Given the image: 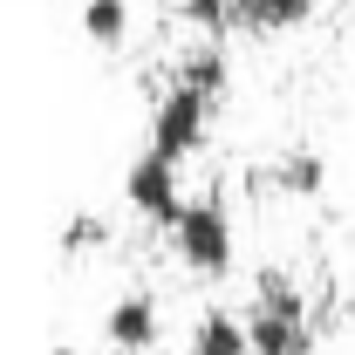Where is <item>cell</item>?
Returning <instances> with one entry per match:
<instances>
[{
	"label": "cell",
	"instance_id": "obj_11",
	"mask_svg": "<svg viewBox=\"0 0 355 355\" xmlns=\"http://www.w3.org/2000/svg\"><path fill=\"white\" fill-rule=\"evenodd\" d=\"M83 28L96 35V42H123V35H130V7H123V0H89Z\"/></svg>",
	"mask_w": 355,
	"mask_h": 355
},
{
	"label": "cell",
	"instance_id": "obj_3",
	"mask_svg": "<svg viewBox=\"0 0 355 355\" xmlns=\"http://www.w3.org/2000/svg\"><path fill=\"white\" fill-rule=\"evenodd\" d=\"M123 191H130L137 212H144V219H157V225H178V212L191 205V198L178 191V164H171V157H157V150L130 157V171H123Z\"/></svg>",
	"mask_w": 355,
	"mask_h": 355
},
{
	"label": "cell",
	"instance_id": "obj_12",
	"mask_svg": "<svg viewBox=\"0 0 355 355\" xmlns=\"http://www.w3.org/2000/svg\"><path fill=\"white\" fill-rule=\"evenodd\" d=\"M184 21H198V28H239V0H184Z\"/></svg>",
	"mask_w": 355,
	"mask_h": 355
},
{
	"label": "cell",
	"instance_id": "obj_8",
	"mask_svg": "<svg viewBox=\"0 0 355 355\" xmlns=\"http://www.w3.org/2000/svg\"><path fill=\"white\" fill-rule=\"evenodd\" d=\"M253 314H287V321H308V308H301V287H294L280 266H266L260 280H253Z\"/></svg>",
	"mask_w": 355,
	"mask_h": 355
},
{
	"label": "cell",
	"instance_id": "obj_1",
	"mask_svg": "<svg viewBox=\"0 0 355 355\" xmlns=\"http://www.w3.org/2000/svg\"><path fill=\"white\" fill-rule=\"evenodd\" d=\"M171 239H178V260H184V266L225 273V266H232V212H225V198H219V191L191 198V205L178 212Z\"/></svg>",
	"mask_w": 355,
	"mask_h": 355
},
{
	"label": "cell",
	"instance_id": "obj_7",
	"mask_svg": "<svg viewBox=\"0 0 355 355\" xmlns=\"http://www.w3.org/2000/svg\"><path fill=\"white\" fill-rule=\"evenodd\" d=\"M171 83L198 89V96H219V89L232 83V69H225V48H219V42H205V48H191V55H178V76H171Z\"/></svg>",
	"mask_w": 355,
	"mask_h": 355
},
{
	"label": "cell",
	"instance_id": "obj_2",
	"mask_svg": "<svg viewBox=\"0 0 355 355\" xmlns=\"http://www.w3.org/2000/svg\"><path fill=\"white\" fill-rule=\"evenodd\" d=\"M205 116H212V96L171 83V89H164V103L150 110V150L178 164L184 150H198V144H205Z\"/></svg>",
	"mask_w": 355,
	"mask_h": 355
},
{
	"label": "cell",
	"instance_id": "obj_13",
	"mask_svg": "<svg viewBox=\"0 0 355 355\" xmlns=\"http://www.w3.org/2000/svg\"><path fill=\"white\" fill-rule=\"evenodd\" d=\"M96 239H103V219H96V212H76V219L62 225V246H69V253H83V246H96Z\"/></svg>",
	"mask_w": 355,
	"mask_h": 355
},
{
	"label": "cell",
	"instance_id": "obj_5",
	"mask_svg": "<svg viewBox=\"0 0 355 355\" xmlns=\"http://www.w3.org/2000/svg\"><path fill=\"white\" fill-rule=\"evenodd\" d=\"M191 355H253L246 321H232V308H205L191 328Z\"/></svg>",
	"mask_w": 355,
	"mask_h": 355
},
{
	"label": "cell",
	"instance_id": "obj_4",
	"mask_svg": "<svg viewBox=\"0 0 355 355\" xmlns=\"http://www.w3.org/2000/svg\"><path fill=\"white\" fill-rule=\"evenodd\" d=\"M103 335H110V349H116V355L150 349V342H157V301H150V294H123L116 308L103 314Z\"/></svg>",
	"mask_w": 355,
	"mask_h": 355
},
{
	"label": "cell",
	"instance_id": "obj_14",
	"mask_svg": "<svg viewBox=\"0 0 355 355\" xmlns=\"http://www.w3.org/2000/svg\"><path fill=\"white\" fill-rule=\"evenodd\" d=\"M48 355H76V349H48Z\"/></svg>",
	"mask_w": 355,
	"mask_h": 355
},
{
	"label": "cell",
	"instance_id": "obj_10",
	"mask_svg": "<svg viewBox=\"0 0 355 355\" xmlns=\"http://www.w3.org/2000/svg\"><path fill=\"white\" fill-rule=\"evenodd\" d=\"M266 178H273L280 191H301V198H308V191H321V157H314V150H287Z\"/></svg>",
	"mask_w": 355,
	"mask_h": 355
},
{
	"label": "cell",
	"instance_id": "obj_6",
	"mask_svg": "<svg viewBox=\"0 0 355 355\" xmlns=\"http://www.w3.org/2000/svg\"><path fill=\"white\" fill-rule=\"evenodd\" d=\"M246 335H253V355H308V321H287V314H253Z\"/></svg>",
	"mask_w": 355,
	"mask_h": 355
},
{
	"label": "cell",
	"instance_id": "obj_9",
	"mask_svg": "<svg viewBox=\"0 0 355 355\" xmlns=\"http://www.w3.org/2000/svg\"><path fill=\"white\" fill-rule=\"evenodd\" d=\"M314 0H239V28H301Z\"/></svg>",
	"mask_w": 355,
	"mask_h": 355
}]
</instances>
